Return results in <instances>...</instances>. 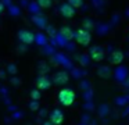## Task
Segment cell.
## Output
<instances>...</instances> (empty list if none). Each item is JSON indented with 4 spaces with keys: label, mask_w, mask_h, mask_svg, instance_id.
Instances as JSON below:
<instances>
[{
    "label": "cell",
    "mask_w": 129,
    "mask_h": 125,
    "mask_svg": "<svg viewBox=\"0 0 129 125\" xmlns=\"http://www.w3.org/2000/svg\"><path fill=\"white\" fill-rule=\"evenodd\" d=\"M58 102L65 107H70L75 102V92L71 88H64L58 92Z\"/></svg>",
    "instance_id": "obj_1"
},
{
    "label": "cell",
    "mask_w": 129,
    "mask_h": 125,
    "mask_svg": "<svg viewBox=\"0 0 129 125\" xmlns=\"http://www.w3.org/2000/svg\"><path fill=\"white\" fill-rule=\"evenodd\" d=\"M90 39H92L90 38V33L86 29H78L75 32V40L79 44H82V46H87L90 43Z\"/></svg>",
    "instance_id": "obj_2"
},
{
    "label": "cell",
    "mask_w": 129,
    "mask_h": 125,
    "mask_svg": "<svg viewBox=\"0 0 129 125\" xmlns=\"http://www.w3.org/2000/svg\"><path fill=\"white\" fill-rule=\"evenodd\" d=\"M18 39H20L22 43L29 44V43H32V42H34L35 36H34V33H32L31 31L22 29V31H20V32H18Z\"/></svg>",
    "instance_id": "obj_3"
},
{
    "label": "cell",
    "mask_w": 129,
    "mask_h": 125,
    "mask_svg": "<svg viewBox=\"0 0 129 125\" xmlns=\"http://www.w3.org/2000/svg\"><path fill=\"white\" fill-rule=\"evenodd\" d=\"M60 11H61L62 17H65V18H72V17L75 15V8H74L70 3H64V4H61Z\"/></svg>",
    "instance_id": "obj_4"
},
{
    "label": "cell",
    "mask_w": 129,
    "mask_h": 125,
    "mask_svg": "<svg viewBox=\"0 0 129 125\" xmlns=\"http://www.w3.org/2000/svg\"><path fill=\"white\" fill-rule=\"evenodd\" d=\"M90 57L94 61H101L104 58V50L100 46H94L90 49Z\"/></svg>",
    "instance_id": "obj_5"
},
{
    "label": "cell",
    "mask_w": 129,
    "mask_h": 125,
    "mask_svg": "<svg viewBox=\"0 0 129 125\" xmlns=\"http://www.w3.org/2000/svg\"><path fill=\"white\" fill-rule=\"evenodd\" d=\"M50 121H51V124H54V125H60L64 121V114H62V111H60L58 108L54 110L50 115Z\"/></svg>",
    "instance_id": "obj_6"
},
{
    "label": "cell",
    "mask_w": 129,
    "mask_h": 125,
    "mask_svg": "<svg viewBox=\"0 0 129 125\" xmlns=\"http://www.w3.org/2000/svg\"><path fill=\"white\" fill-rule=\"evenodd\" d=\"M51 85L50 79H49L47 77H45V75H42V77H39L36 79V86L38 89H42V90H45V89H49Z\"/></svg>",
    "instance_id": "obj_7"
},
{
    "label": "cell",
    "mask_w": 129,
    "mask_h": 125,
    "mask_svg": "<svg viewBox=\"0 0 129 125\" xmlns=\"http://www.w3.org/2000/svg\"><path fill=\"white\" fill-rule=\"evenodd\" d=\"M53 81H54V83H57V85H64V83L68 82V74L64 72V71L57 72V74H54Z\"/></svg>",
    "instance_id": "obj_8"
},
{
    "label": "cell",
    "mask_w": 129,
    "mask_h": 125,
    "mask_svg": "<svg viewBox=\"0 0 129 125\" xmlns=\"http://www.w3.org/2000/svg\"><path fill=\"white\" fill-rule=\"evenodd\" d=\"M123 61V53L121 52V50H117V52H114L111 54V57H110V63L111 64H121Z\"/></svg>",
    "instance_id": "obj_9"
},
{
    "label": "cell",
    "mask_w": 129,
    "mask_h": 125,
    "mask_svg": "<svg viewBox=\"0 0 129 125\" xmlns=\"http://www.w3.org/2000/svg\"><path fill=\"white\" fill-rule=\"evenodd\" d=\"M61 35L64 36L65 39H72V38H75V33H74L70 29V28H67V27L61 28Z\"/></svg>",
    "instance_id": "obj_10"
},
{
    "label": "cell",
    "mask_w": 129,
    "mask_h": 125,
    "mask_svg": "<svg viewBox=\"0 0 129 125\" xmlns=\"http://www.w3.org/2000/svg\"><path fill=\"white\" fill-rule=\"evenodd\" d=\"M68 3H70L74 8H79L83 4V0H68Z\"/></svg>",
    "instance_id": "obj_11"
},
{
    "label": "cell",
    "mask_w": 129,
    "mask_h": 125,
    "mask_svg": "<svg viewBox=\"0 0 129 125\" xmlns=\"http://www.w3.org/2000/svg\"><path fill=\"white\" fill-rule=\"evenodd\" d=\"M38 4L42 8H49L51 6V0H38Z\"/></svg>",
    "instance_id": "obj_12"
},
{
    "label": "cell",
    "mask_w": 129,
    "mask_h": 125,
    "mask_svg": "<svg viewBox=\"0 0 129 125\" xmlns=\"http://www.w3.org/2000/svg\"><path fill=\"white\" fill-rule=\"evenodd\" d=\"M31 96H32V99H34V100H38V99L40 97V93H39L38 90H32V94H31Z\"/></svg>",
    "instance_id": "obj_13"
},
{
    "label": "cell",
    "mask_w": 129,
    "mask_h": 125,
    "mask_svg": "<svg viewBox=\"0 0 129 125\" xmlns=\"http://www.w3.org/2000/svg\"><path fill=\"white\" fill-rule=\"evenodd\" d=\"M2 8H3V6H2V4H0V11H2Z\"/></svg>",
    "instance_id": "obj_14"
}]
</instances>
